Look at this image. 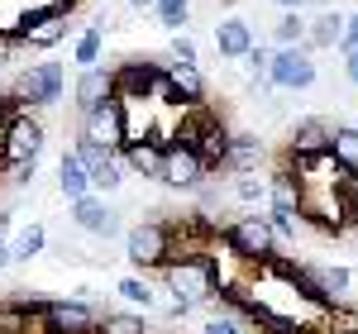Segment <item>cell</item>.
I'll list each match as a JSON object with an SVG mask.
<instances>
[{"label":"cell","instance_id":"6da1fadb","mask_svg":"<svg viewBox=\"0 0 358 334\" xmlns=\"http://www.w3.org/2000/svg\"><path fill=\"white\" fill-rule=\"evenodd\" d=\"M163 282L167 291L177 296V301H187V306H210L215 296H220V258L210 249H196V253H182V258H172L163 268Z\"/></svg>","mask_w":358,"mask_h":334},{"label":"cell","instance_id":"7a4b0ae2","mask_svg":"<svg viewBox=\"0 0 358 334\" xmlns=\"http://www.w3.org/2000/svg\"><path fill=\"white\" fill-rule=\"evenodd\" d=\"M124 258L134 268H158L163 273L172 258H182V239L172 220H143L134 229H124Z\"/></svg>","mask_w":358,"mask_h":334},{"label":"cell","instance_id":"3957f363","mask_svg":"<svg viewBox=\"0 0 358 334\" xmlns=\"http://www.w3.org/2000/svg\"><path fill=\"white\" fill-rule=\"evenodd\" d=\"M220 244L234 253L239 263H258V268H263L268 258H277V244H282V239H277V229H273L268 215H239L234 224L220 229Z\"/></svg>","mask_w":358,"mask_h":334},{"label":"cell","instance_id":"277c9868","mask_svg":"<svg viewBox=\"0 0 358 334\" xmlns=\"http://www.w3.org/2000/svg\"><path fill=\"white\" fill-rule=\"evenodd\" d=\"M163 82H167V62H158V57H129V62L115 67V96L124 106L163 96Z\"/></svg>","mask_w":358,"mask_h":334},{"label":"cell","instance_id":"5b68a950","mask_svg":"<svg viewBox=\"0 0 358 334\" xmlns=\"http://www.w3.org/2000/svg\"><path fill=\"white\" fill-rule=\"evenodd\" d=\"M206 172H210V163H206L187 139H167L163 143V172H158L163 187H172V191H201Z\"/></svg>","mask_w":358,"mask_h":334},{"label":"cell","instance_id":"8992f818","mask_svg":"<svg viewBox=\"0 0 358 334\" xmlns=\"http://www.w3.org/2000/svg\"><path fill=\"white\" fill-rule=\"evenodd\" d=\"M315 48H306V43H287V48H277L273 53V67H268V82L273 91H306V86H315Z\"/></svg>","mask_w":358,"mask_h":334},{"label":"cell","instance_id":"52a82bcc","mask_svg":"<svg viewBox=\"0 0 358 334\" xmlns=\"http://www.w3.org/2000/svg\"><path fill=\"white\" fill-rule=\"evenodd\" d=\"M82 134L96 139V143H110V148H124V143L134 139V134H129V106H124L120 96H110V101L82 110Z\"/></svg>","mask_w":358,"mask_h":334},{"label":"cell","instance_id":"ba28073f","mask_svg":"<svg viewBox=\"0 0 358 334\" xmlns=\"http://www.w3.org/2000/svg\"><path fill=\"white\" fill-rule=\"evenodd\" d=\"M43 153V124L34 115H15L5 129H0V163L5 167H20V163H38Z\"/></svg>","mask_w":358,"mask_h":334},{"label":"cell","instance_id":"9c48e42d","mask_svg":"<svg viewBox=\"0 0 358 334\" xmlns=\"http://www.w3.org/2000/svg\"><path fill=\"white\" fill-rule=\"evenodd\" d=\"M62 86H67L62 62H34L15 77V96H20V106H57Z\"/></svg>","mask_w":358,"mask_h":334},{"label":"cell","instance_id":"30bf717a","mask_svg":"<svg viewBox=\"0 0 358 334\" xmlns=\"http://www.w3.org/2000/svg\"><path fill=\"white\" fill-rule=\"evenodd\" d=\"M72 153L86 163V172H91V182H96V191H115L120 182H124V158H120V148H110V143H96V139H77L72 143Z\"/></svg>","mask_w":358,"mask_h":334},{"label":"cell","instance_id":"8fae6325","mask_svg":"<svg viewBox=\"0 0 358 334\" xmlns=\"http://www.w3.org/2000/svg\"><path fill=\"white\" fill-rule=\"evenodd\" d=\"M96 325H101V315H96V306H86V301H48L43 306V315H38V330L43 334H96Z\"/></svg>","mask_w":358,"mask_h":334},{"label":"cell","instance_id":"7c38bea8","mask_svg":"<svg viewBox=\"0 0 358 334\" xmlns=\"http://www.w3.org/2000/svg\"><path fill=\"white\" fill-rule=\"evenodd\" d=\"M167 106H182V110H196L206 106V77H201V62H167V82L163 96Z\"/></svg>","mask_w":358,"mask_h":334},{"label":"cell","instance_id":"4fadbf2b","mask_svg":"<svg viewBox=\"0 0 358 334\" xmlns=\"http://www.w3.org/2000/svg\"><path fill=\"white\" fill-rule=\"evenodd\" d=\"M72 205V224L82 229V234H96V239H115L124 224H120V210L115 205H106V196H96V191H86L77 196V201H67Z\"/></svg>","mask_w":358,"mask_h":334},{"label":"cell","instance_id":"5bb4252c","mask_svg":"<svg viewBox=\"0 0 358 334\" xmlns=\"http://www.w3.org/2000/svg\"><path fill=\"white\" fill-rule=\"evenodd\" d=\"M330 134L334 124L320 115H306L292 124V143H287V158H325L330 153Z\"/></svg>","mask_w":358,"mask_h":334},{"label":"cell","instance_id":"9a60e30c","mask_svg":"<svg viewBox=\"0 0 358 334\" xmlns=\"http://www.w3.org/2000/svg\"><path fill=\"white\" fill-rule=\"evenodd\" d=\"M253 24H248L244 15H224V20H215V53L224 57V62H244L248 53H253Z\"/></svg>","mask_w":358,"mask_h":334},{"label":"cell","instance_id":"2e32d148","mask_svg":"<svg viewBox=\"0 0 358 334\" xmlns=\"http://www.w3.org/2000/svg\"><path fill=\"white\" fill-rule=\"evenodd\" d=\"M163 143L158 134H143V139H129L124 148H120V158H124V167L134 172V177H153L158 182V172H163Z\"/></svg>","mask_w":358,"mask_h":334},{"label":"cell","instance_id":"e0dca14e","mask_svg":"<svg viewBox=\"0 0 358 334\" xmlns=\"http://www.w3.org/2000/svg\"><path fill=\"white\" fill-rule=\"evenodd\" d=\"M110 96H115V67H82L77 72V86H72L77 110H91V106H101Z\"/></svg>","mask_w":358,"mask_h":334},{"label":"cell","instance_id":"ac0fdd59","mask_svg":"<svg viewBox=\"0 0 358 334\" xmlns=\"http://www.w3.org/2000/svg\"><path fill=\"white\" fill-rule=\"evenodd\" d=\"M301 196H306V187L292 167H282V172L268 177V210H277V215H301Z\"/></svg>","mask_w":358,"mask_h":334},{"label":"cell","instance_id":"d6986e66","mask_svg":"<svg viewBox=\"0 0 358 334\" xmlns=\"http://www.w3.org/2000/svg\"><path fill=\"white\" fill-rule=\"evenodd\" d=\"M67 20H72V15H53V20H43V24H15L10 34H15L20 48H53V43L67 38V29H72Z\"/></svg>","mask_w":358,"mask_h":334},{"label":"cell","instance_id":"ffe728a7","mask_svg":"<svg viewBox=\"0 0 358 334\" xmlns=\"http://www.w3.org/2000/svg\"><path fill=\"white\" fill-rule=\"evenodd\" d=\"M268 158V148H263V139L258 134H234L229 139V153H224V172H258V163Z\"/></svg>","mask_w":358,"mask_h":334},{"label":"cell","instance_id":"44dd1931","mask_svg":"<svg viewBox=\"0 0 358 334\" xmlns=\"http://www.w3.org/2000/svg\"><path fill=\"white\" fill-rule=\"evenodd\" d=\"M330 163L344 177H358V124H334L330 134Z\"/></svg>","mask_w":358,"mask_h":334},{"label":"cell","instance_id":"7402d4cb","mask_svg":"<svg viewBox=\"0 0 358 334\" xmlns=\"http://www.w3.org/2000/svg\"><path fill=\"white\" fill-rule=\"evenodd\" d=\"M57 191L67 196V201H77V196H86V191H96V182H91V172H86V163L67 148L62 153V163H57Z\"/></svg>","mask_w":358,"mask_h":334},{"label":"cell","instance_id":"603a6c76","mask_svg":"<svg viewBox=\"0 0 358 334\" xmlns=\"http://www.w3.org/2000/svg\"><path fill=\"white\" fill-rule=\"evenodd\" d=\"M339 38H344V15L339 10H320L315 20H310V29H306V48H339Z\"/></svg>","mask_w":358,"mask_h":334},{"label":"cell","instance_id":"cb8c5ba5","mask_svg":"<svg viewBox=\"0 0 358 334\" xmlns=\"http://www.w3.org/2000/svg\"><path fill=\"white\" fill-rule=\"evenodd\" d=\"M101 48H106V20H91V24L77 34V48H72V57H77L82 67H96V62H101Z\"/></svg>","mask_w":358,"mask_h":334},{"label":"cell","instance_id":"d4e9b609","mask_svg":"<svg viewBox=\"0 0 358 334\" xmlns=\"http://www.w3.org/2000/svg\"><path fill=\"white\" fill-rule=\"evenodd\" d=\"M310 268H315V277H320V286H325V296L339 306V301L349 296V286H354V273L339 268V263H310Z\"/></svg>","mask_w":358,"mask_h":334},{"label":"cell","instance_id":"484cf974","mask_svg":"<svg viewBox=\"0 0 358 334\" xmlns=\"http://www.w3.org/2000/svg\"><path fill=\"white\" fill-rule=\"evenodd\" d=\"M34 325H38V320H34V310H29L20 296L0 301V334H29Z\"/></svg>","mask_w":358,"mask_h":334},{"label":"cell","instance_id":"4316f807","mask_svg":"<svg viewBox=\"0 0 358 334\" xmlns=\"http://www.w3.org/2000/svg\"><path fill=\"white\" fill-rule=\"evenodd\" d=\"M306 29H310L306 10H282V20L273 24V43H277V48H287V43H306Z\"/></svg>","mask_w":358,"mask_h":334},{"label":"cell","instance_id":"83f0119b","mask_svg":"<svg viewBox=\"0 0 358 334\" xmlns=\"http://www.w3.org/2000/svg\"><path fill=\"white\" fill-rule=\"evenodd\" d=\"M43 249H48V229H43V224H24V229H20V239L10 244L15 263H34Z\"/></svg>","mask_w":358,"mask_h":334},{"label":"cell","instance_id":"f1b7e54d","mask_svg":"<svg viewBox=\"0 0 358 334\" xmlns=\"http://www.w3.org/2000/svg\"><path fill=\"white\" fill-rule=\"evenodd\" d=\"M153 15H158V24H163L167 34H177V29L192 24L196 5H192V0H158V5H153Z\"/></svg>","mask_w":358,"mask_h":334},{"label":"cell","instance_id":"f546056e","mask_svg":"<svg viewBox=\"0 0 358 334\" xmlns=\"http://www.w3.org/2000/svg\"><path fill=\"white\" fill-rule=\"evenodd\" d=\"M96 334H153V330H148V320L134 315V310H110V315L96 325Z\"/></svg>","mask_w":358,"mask_h":334},{"label":"cell","instance_id":"4dcf8cb0","mask_svg":"<svg viewBox=\"0 0 358 334\" xmlns=\"http://www.w3.org/2000/svg\"><path fill=\"white\" fill-rule=\"evenodd\" d=\"M120 296L129 301V306H153V286H148V277H124L120 282Z\"/></svg>","mask_w":358,"mask_h":334},{"label":"cell","instance_id":"1f68e13d","mask_svg":"<svg viewBox=\"0 0 358 334\" xmlns=\"http://www.w3.org/2000/svg\"><path fill=\"white\" fill-rule=\"evenodd\" d=\"M201 334H244V315H239V310H220V315L206 320Z\"/></svg>","mask_w":358,"mask_h":334},{"label":"cell","instance_id":"d6a6232c","mask_svg":"<svg viewBox=\"0 0 358 334\" xmlns=\"http://www.w3.org/2000/svg\"><path fill=\"white\" fill-rule=\"evenodd\" d=\"M234 196H239V201H248V205H253V201H268V182H258L253 172H239V182H234Z\"/></svg>","mask_w":358,"mask_h":334},{"label":"cell","instance_id":"836d02e7","mask_svg":"<svg viewBox=\"0 0 358 334\" xmlns=\"http://www.w3.org/2000/svg\"><path fill=\"white\" fill-rule=\"evenodd\" d=\"M167 53H172V62H196V43L177 29V34H172V43H167Z\"/></svg>","mask_w":358,"mask_h":334},{"label":"cell","instance_id":"e575fe53","mask_svg":"<svg viewBox=\"0 0 358 334\" xmlns=\"http://www.w3.org/2000/svg\"><path fill=\"white\" fill-rule=\"evenodd\" d=\"M268 220H273V229H277V239H282V244H292V239H296V215H277V210H268Z\"/></svg>","mask_w":358,"mask_h":334},{"label":"cell","instance_id":"d590c367","mask_svg":"<svg viewBox=\"0 0 358 334\" xmlns=\"http://www.w3.org/2000/svg\"><path fill=\"white\" fill-rule=\"evenodd\" d=\"M15 115H20V96H15V86H10V91H0V129H5Z\"/></svg>","mask_w":358,"mask_h":334},{"label":"cell","instance_id":"8d00e7d4","mask_svg":"<svg viewBox=\"0 0 358 334\" xmlns=\"http://www.w3.org/2000/svg\"><path fill=\"white\" fill-rule=\"evenodd\" d=\"M15 48H20V43H15V34H10V29H0V72L15 62Z\"/></svg>","mask_w":358,"mask_h":334},{"label":"cell","instance_id":"74e56055","mask_svg":"<svg viewBox=\"0 0 358 334\" xmlns=\"http://www.w3.org/2000/svg\"><path fill=\"white\" fill-rule=\"evenodd\" d=\"M358 48V15H344V38H339V53Z\"/></svg>","mask_w":358,"mask_h":334},{"label":"cell","instance_id":"f35d334b","mask_svg":"<svg viewBox=\"0 0 358 334\" xmlns=\"http://www.w3.org/2000/svg\"><path fill=\"white\" fill-rule=\"evenodd\" d=\"M344 77L349 86H358V48H344Z\"/></svg>","mask_w":358,"mask_h":334},{"label":"cell","instance_id":"ab89813d","mask_svg":"<svg viewBox=\"0 0 358 334\" xmlns=\"http://www.w3.org/2000/svg\"><path fill=\"white\" fill-rule=\"evenodd\" d=\"M282 10H306V5H325V0H277Z\"/></svg>","mask_w":358,"mask_h":334},{"label":"cell","instance_id":"60d3db41","mask_svg":"<svg viewBox=\"0 0 358 334\" xmlns=\"http://www.w3.org/2000/svg\"><path fill=\"white\" fill-rule=\"evenodd\" d=\"M15 263V253H10V244H5V234H0V268H10Z\"/></svg>","mask_w":358,"mask_h":334},{"label":"cell","instance_id":"b9f144b4","mask_svg":"<svg viewBox=\"0 0 358 334\" xmlns=\"http://www.w3.org/2000/svg\"><path fill=\"white\" fill-rule=\"evenodd\" d=\"M124 5H129V10H153L158 0H124Z\"/></svg>","mask_w":358,"mask_h":334},{"label":"cell","instance_id":"7bdbcfd3","mask_svg":"<svg viewBox=\"0 0 358 334\" xmlns=\"http://www.w3.org/2000/svg\"><path fill=\"white\" fill-rule=\"evenodd\" d=\"M330 334H358V325H344V330H330Z\"/></svg>","mask_w":358,"mask_h":334},{"label":"cell","instance_id":"ee69618b","mask_svg":"<svg viewBox=\"0 0 358 334\" xmlns=\"http://www.w3.org/2000/svg\"><path fill=\"white\" fill-rule=\"evenodd\" d=\"M167 334H177V330H167Z\"/></svg>","mask_w":358,"mask_h":334}]
</instances>
